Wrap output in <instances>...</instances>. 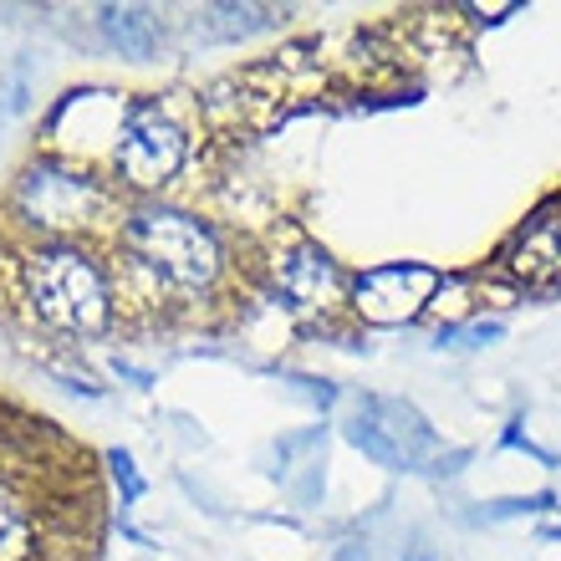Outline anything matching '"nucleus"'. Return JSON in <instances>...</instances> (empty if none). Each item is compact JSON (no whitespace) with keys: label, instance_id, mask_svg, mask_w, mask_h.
Here are the masks:
<instances>
[{"label":"nucleus","instance_id":"nucleus-1","mask_svg":"<svg viewBox=\"0 0 561 561\" xmlns=\"http://www.w3.org/2000/svg\"><path fill=\"white\" fill-rule=\"evenodd\" d=\"M123 245L153 280L174 291H205L225 271V245L199 215L174 205H138L123 220Z\"/></svg>","mask_w":561,"mask_h":561},{"label":"nucleus","instance_id":"nucleus-2","mask_svg":"<svg viewBox=\"0 0 561 561\" xmlns=\"http://www.w3.org/2000/svg\"><path fill=\"white\" fill-rule=\"evenodd\" d=\"M26 301L51 332L98 337L113 327V280L82 245H42L26 261Z\"/></svg>","mask_w":561,"mask_h":561},{"label":"nucleus","instance_id":"nucleus-3","mask_svg":"<svg viewBox=\"0 0 561 561\" xmlns=\"http://www.w3.org/2000/svg\"><path fill=\"white\" fill-rule=\"evenodd\" d=\"M15 199H21V209H26V220L36 230H57V236L82 230V225H92L107 209L103 184L88 169H72V163H57V159L31 163L21 174V184H15Z\"/></svg>","mask_w":561,"mask_h":561},{"label":"nucleus","instance_id":"nucleus-4","mask_svg":"<svg viewBox=\"0 0 561 561\" xmlns=\"http://www.w3.org/2000/svg\"><path fill=\"white\" fill-rule=\"evenodd\" d=\"M184 128L159 107H134L113 138V169L128 190L153 194L184 169Z\"/></svg>","mask_w":561,"mask_h":561},{"label":"nucleus","instance_id":"nucleus-5","mask_svg":"<svg viewBox=\"0 0 561 561\" xmlns=\"http://www.w3.org/2000/svg\"><path fill=\"white\" fill-rule=\"evenodd\" d=\"M444 276L424 261H388V266H368L353 280V307L363 322L378 327H399L414 322L419 311L439 296Z\"/></svg>","mask_w":561,"mask_h":561},{"label":"nucleus","instance_id":"nucleus-6","mask_svg":"<svg viewBox=\"0 0 561 561\" xmlns=\"http://www.w3.org/2000/svg\"><path fill=\"white\" fill-rule=\"evenodd\" d=\"M501 266L526 286H561V199H547L516 225V236L501 251Z\"/></svg>","mask_w":561,"mask_h":561},{"label":"nucleus","instance_id":"nucleus-7","mask_svg":"<svg viewBox=\"0 0 561 561\" xmlns=\"http://www.w3.org/2000/svg\"><path fill=\"white\" fill-rule=\"evenodd\" d=\"M342 276H337V261L317 245H301L296 255L280 261V291L291 296L296 307H327L337 296Z\"/></svg>","mask_w":561,"mask_h":561},{"label":"nucleus","instance_id":"nucleus-8","mask_svg":"<svg viewBox=\"0 0 561 561\" xmlns=\"http://www.w3.org/2000/svg\"><path fill=\"white\" fill-rule=\"evenodd\" d=\"M98 26H103V36L118 46L123 57H134V61H148L163 42L159 15L148 11V5H103V11H98Z\"/></svg>","mask_w":561,"mask_h":561},{"label":"nucleus","instance_id":"nucleus-9","mask_svg":"<svg viewBox=\"0 0 561 561\" xmlns=\"http://www.w3.org/2000/svg\"><path fill=\"white\" fill-rule=\"evenodd\" d=\"M31 551H36V520L21 495L0 485V561H31Z\"/></svg>","mask_w":561,"mask_h":561},{"label":"nucleus","instance_id":"nucleus-10","mask_svg":"<svg viewBox=\"0 0 561 561\" xmlns=\"http://www.w3.org/2000/svg\"><path fill=\"white\" fill-rule=\"evenodd\" d=\"M347 439H353L363 455L378 459V465H388V470H409V465H414V455L399 449V444L383 434V424H373V419H353V424H347Z\"/></svg>","mask_w":561,"mask_h":561},{"label":"nucleus","instance_id":"nucleus-11","mask_svg":"<svg viewBox=\"0 0 561 561\" xmlns=\"http://www.w3.org/2000/svg\"><path fill=\"white\" fill-rule=\"evenodd\" d=\"M107 465H113V474L123 480V501H138V495H144V474L134 470L128 449H113V455H107Z\"/></svg>","mask_w":561,"mask_h":561}]
</instances>
